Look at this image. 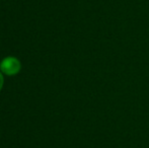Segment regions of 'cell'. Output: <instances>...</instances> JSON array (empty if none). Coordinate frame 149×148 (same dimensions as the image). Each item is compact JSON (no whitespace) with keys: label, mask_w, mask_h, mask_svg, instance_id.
<instances>
[{"label":"cell","mask_w":149,"mask_h":148,"mask_svg":"<svg viewBox=\"0 0 149 148\" xmlns=\"http://www.w3.org/2000/svg\"><path fill=\"white\" fill-rule=\"evenodd\" d=\"M22 69V64L20 61L15 57H6L2 60L0 63V70L2 73L8 75V76H12V75H16Z\"/></svg>","instance_id":"cell-1"},{"label":"cell","mask_w":149,"mask_h":148,"mask_svg":"<svg viewBox=\"0 0 149 148\" xmlns=\"http://www.w3.org/2000/svg\"><path fill=\"white\" fill-rule=\"evenodd\" d=\"M3 82H4V78H3V75L0 72V90L2 89V86H3Z\"/></svg>","instance_id":"cell-2"}]
</instances>
